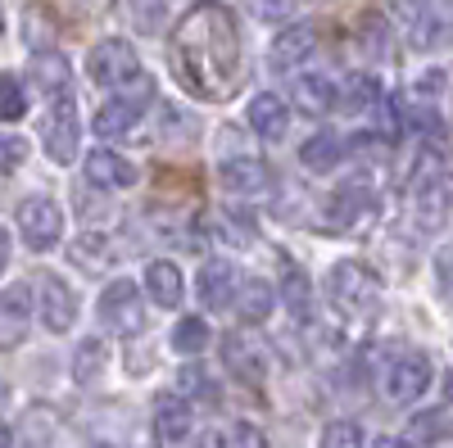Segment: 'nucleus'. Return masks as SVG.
Instances as JSON below:
<instances>
[{"label":"nucleus","instance_id":"obj_1","mask_svg":"<svg viewBox=\"0 0 453 448\" xmlns=\"http://www.w3.org/2000/svg\"><path fill=\"white\" fill-rule=\"evenodd\" d=\"M168 59L177 82L200 95V100H232L241 87V23L232 14V5L222 0H200L191 5L173 36H168Z\"/></svg>","mask_w":453,"mask_h":448},{"label":"nucleus","instance_id":"obj_2","mask_svg":"<svg viewBox=\"0 0 453 448\" xmlns=\"http://www.w3.org/2000/svg\"><path fill=\"white\" fill-rule=\"evenodd\" d=\"M326 294H331V304L335 313H345V317H372L376 308H381V277H376L367 263H335L331 277H326Z\"/></svg>","mask_w":453,"mask_h":448},{"label":"nucleus","instance_id":"obj_3","mask_svg":"<svg viewBox=\"0 0 453 448\" xmlns=\"http://www.w3.org/2000/svg\"><path fill=\"white\" fill-rule=\"evenodd\" d=\"M381 390L390 403H418L431 390V358L418 349H399L386 367H381Z\"/></svg>","mask_w":453,"mask_h":448},{"label":"nucleus","instance_id":"obj_4","mask_svg":"<svg viewBox=\"0 0 453 448\" xmlns=\"http://www.w3.org/2000/svg\"><path fill=\"white\" fill-rule=\"evenodd\" d=\"M96 313H100V326L113 330V335H132V330H141V322H145L141 285L127 281V277H123V281H109L104 294H100V304H96Z\"/></svg>","mask_w":453,"mask_h":448},{"label":"nucleus","instance_id":"obj_5","mask_svg":"<svg viewBox=\"0 0 453 448\" xmlns=\"http://www.w3.org/2000/svg\"><path fill=\"white\" fill-rule=\"evenodd\" d=\"M46 155L55 163H73L78 159V145H82V123H78V104H73L68 95H55L50 114H46Z\"/></svg>","mask_w":453,"mask_h":448},{"label":"nucleus","instance_id":"obj_6","mask_svg":"<svg viewBox=\"0 0 453 448\" xmlns=\"http://www.w3.org/2000/svg\"><path fill=\"white\" fill-rule=\"evenodd\" d=\"M87 72H91L96 87H123L132 72H141L136 46L119 42V36H109V42H100V46L87 55Z\"/></svg>","mask_w":453,"mask_h":448},{"label":"nucleus","instance_id":"obj_7","mask_svg":"<svg viewBox=\"0 0 453 448\" xmlns=\"http://www.w3.org/2000/svg\"><path fill=\"white\" fill-rule=\"evenodd\" d=\"M19 232H23V240H27L32 249L59 245V236H64V213H59V204L46 200V195L23 200V204H19Z\"/></svg>","mask_w":453,"mask_h":448},{"label":"nucleus","instance_id":"obj_8","mask_svg":"<svg viewBox=\"0 0 453 448\" xmlns=\"http://www.w3.org/2000/svg\"><path fill=\"white\" fill-rule=\"evenodd\" d=\"M222 362H226V371H232L236 381H245L254 390L268 381V358H263V349L250 340V335H241V330H232L222 340Z\"/></svg>","mask_w":453,"mask_h":448},{"label":"nucleus","instance_id":"obj_9","mask_svg":"<svg viewBox=\"0 0 453 448\" xmlns=\"http://www.w3.org/2000/svg\"><path fill=\"white\" fill-rule=\"evenodd\" d=\"M372 204H376L372 181H367V177H349V181H340L335 191H331V200H326V217L335 222V227H354L358 217L372 213Z\"/></svg>","mask_w":453,"mask_h":448},{"label":"nucleus","instance_id":"obj_10","mask_svg":"<svg viewBox=\"0 0 453 448\" xmlns=\"http://www.w3.org/2000/svg\"><path fill=\"white\" fill-rule=\"evenodd\" d=\"M42 322H46V330H73V322H78V308H82V299H78V290H73L68 281H59V277H42Z\"/></svg>","mask_w":453,"mask_h":448},{"label":"nucleus","instance_id":"obj_11","mask_svg":"<svg viewBox=\"0 0 453 448\" xmlns=\"http://www.w3.org/2000/svg\"><path fill=\"white\" fill-rule=\"evenodd\" d=\"M218 181H222L226 195H258V191H268L273 172H268V163H263V159L241 155V159H222Z\"/></svg>","mask_w":453,"mask_h":448},{"label":"nucleus","instance_id":"obj_12","mask_svg":"<svg viewBox=\"0 0 453 448\" xmlns=\"http://www.w3.org/2000/svg\"><path fill=\"white\" fill-rule=\"evenodd\" d=\"M313 50H318V27L313 23H290V27L277 32V42H273V68L290 72V68L304 64Z\"/></svg>","mask_w":453,"mask_h":448},{"label":"nucleus","instance_id":"obj_13","mask_svg":"<svg viewBox=\"0 0 453 448\" xmlns=\"http://www.w3.org/2000/svg\"><path fill=\"white\" fill-rule=\"evenodd\" d=\"M27 317H32V290L27 285H10L0 290V349H14L27 335Z\"/></svg>","mask_w":453,"mask_h":448},{"label":"nucleus","instance_id":"obj_14","mask_svg":"<svg viewBox=\"0 0 453 448\" xmlns=\"http://www.w3.org/2000/svg\"><path fill=\"white\" fill-rule=\"evenodd\" d=\"M191 426H196V413L181 394H164L155 403V444L173 448V444H181L186 435H191Z\"/></svg>","mask_w":453,"mask_h":448},{"label":"nucleus","instance_id":"obj_15","mask_svg":"<svg viewBox=\"0 0 453 448\" xmlns=\"http://www.w3.org/2000/svg\"><path fill=\"white\" fill-rule=\"evenodd\" d=\"M196 290H200V304L204 308H232V294H236V268L226 263V258H209V263L200 268V281H196Z\"/></svg>","mask_w":453,"mask_h":448},{"label":"nucleus","instance_id":"obj_16","mask_svg":"<svg viewBox=\"0 0 453 448\" xmlns=\"http://www.w3.org/2000/svg\"><path fill=\"white\" fill-rule=\"evenodd\" d=\"M87 181L100 186V191H123V186L136 181V168H132V159L113 155V149H91L87 155Z\"/></svg>","mask_w":453,"mask_h":448},{"label":"nucleus","instance_id":"obj_17","mask_svg":"<svg viewBox=\"0 0 453 448\" xmlns=\"http://www.w3.org/2000/svg\"><path fill=\"white\" fill-rule=\"evenodd\" d=\"M250 127L263 136V140H281L286 127H290V104L273 91H263L250 100Z\"/></svg>","mask_w":453,"mask_h":448},{"label":"nucleus","instance_id":"obj_18","mask_svg":"<svg viewBox=\"0 0 453 448\" xmlns=\"http://www.w3.org/2000/svg\"><path fill=\"white\" fill-rule=\"evenodd\" d=\"M295 109L309 118H322L335 109V82L326 78V72H309V78H295V91H290Z\"/></svg>","mask_w":453,"mask_h":448},{"label":"nucleus","instance_id":"obj_19","mask_svg":"<svg viewBox=\"0 0 453 448\" xmlns=\"http://www.w3.org/2000/svg\"><path fill=\"white\" fill-rule=\"evenodd\" d=\"M232 304H236V313H241V322H245V326H258V322H268V313L277 308V290H273L268 281L250 277V281H241V285H236Z\"/></svg>","mask_w":453,"mask_h":448},{"label":"nucleus","instance_id":"obj_20","mask_svg":"<svg viewBox=\"0 0 453 448\" xmlns=\"http://www.w3.org/2000/svg\"><path fill=\"white\" fill-rule=\"evenodd\" d=\"M68 78H73L68 55H59V50H36L32 55V82L42 87L50 100L55 95H68Z\"/></svg>","mask_w":453,"mask_h":448},{"label":"nucleus","instance_id":"obj_21","mask_svg":"<svg viewBox=\"0 0 453 448\" xmlns=\"http://www.w3.org/2000/svg\"><path fill=\"white\" fill-rule=\"evenodd\" d=\"M277 299L299 317V322H309V313H313V285H309V277H304V268H295L290 258L281 263V285H277Z\"/></svg>","mask_w":453,"mask_h":448},{"label":"nucleus","instance_id":"obj_22","mask_svg":"<svg viewBox=\"0 0 453 448\" xmlns=\"http://www.w3.org/2000/svg\"><path fill=\"white\" fill-rule=\"evenodd\" d=\"M340 159H345V140H340L335 132H313L304 145H299V163H304L309 172H331V168H340Z\"/></svg>","mask_w":453,"mask_h":448},{"label":"nucleus","instance_id":"obj_23","mask_svg":"<svg viewBox=\"0 0 453 448\" xmlns=\"http://www.w3.org/2000/svg\"><path fill=\"white\" fill-rule=\"evenodd\" d=\"M145 290H150V299H155V304L177 308V304H181V294H186L181 268H177V263H168V258H159V263H150V272H145Z\"/></svg>","mask_w":453,"mask_h":448},{"label":"nucleus","instance_id":"obj_24","mask_svg":"<svg viewBox=\"0 0 453 448\" xmlns=\"http://www.w3.org/2000/svg\"><path fill=\"white\" fill-rule=\"evenodd\" d=\"M145 114L141 104H132L127 95H113L109 104H100L96 109V118H91V127H96V136H123V132H132L136 127V118Z\"/></svg>","mask_w":453,"mask_h":448},{"label":"nucleus","instance_id":"obj_25","mask_svg":"<svg viewBox=\"0 0 453 448\" xmlns=\"http://www.w3.org/2000/svg\"><path fill=\"white\" fill-rule=\"evenodd\" d=\"M381 95H386V91H381V82H376L372 72H354L335 100H340V109H345V114H372V109L381 104Z\"/></svg>","mask_w":453,"mask_h":448},{"label":"nucleus","instance_id":"obj_26","mask_svg":"<svg viewBox=\"0 0 453 448\" xmlns=\"http://www.w3.org/2000/svg\"><path fill=\"white\" fill-rule=\"evenodd\" d=\"M104 362H109V349H104V340H82V345H78V353H73V381H78V385H91V381H100Z\"/></svg>","mask_w":453,"mask_h":448},{"label":"nucleus","instance_id":"obj_27","mask_svg":"<svg viewBox=\"0 0 453 448\" xmlns=\"http://www.w3.org/2000/svg\"><path fill=\"white\" fill-rule=\"evenodd\" d=\"M358 50H363L367 59L390 55V23H386L381 14H363V19H358Z\"/></svg>","mask_w":453,"mask_h":448},{"label":"nucleus","instance_id":"obj_28","mask_svg":"<svg viewBox=\"0 0 453 448\" xmlns=\"http://www.w3.org/2000/svg\"><path fill=\"white\" fill-rule=\"evenodd\" d=\"M213 340V330H209V322L204 317H181L177 326H173V349L177 353H204V345Z\"/></svg>","mask_w":453,"mask_h":448},{"label":"nucleus","instance_id":"obj_29","mask_svg":"<svg viewBox=\"0 0 453 448\" xmlns=\"http://www.w3.org/2000/svg\"><path fill=\"white\" fill-rule=\"evenodd\" d=\"M218 232L232 240V245H250L258 227H254V213H250V209L226 204V209H218Z\"/></svg>","mask_w":453,"mask_h":448},{"label":"nucleus","instance_id":"obj_30","mask_svg":"<svg viewBox=\"0 0 453 448\" xmlns=\"http://www.w3.org/2000/svg\"><path fill=\"white\" fill-rule=\"evenodd\" d=\"M408 435L418 444H444L449 439V407H426V413H418Z\"/></svg>","mask_w":453,"mask_h":448},{"label":"nucleus","instance_id":"obj_31","mask_svg":"<svg viewBox=\"0 0 453 448\" xmlns=\"http://www.w3.org/2000/svg\"><path fill=\"white\" fill-rule=\"evenodd\" d=\"M27 114V87L14 72H0V123H14Z\"/></svg>","mask_w":453,"mask_h":448},{"label":"nucleus","instance_id":"obj_32","mask_svg":"<svg viewBox=\"0 0 453 448\" xmlns=\"http://www.w3.org/2000/svg\"><path fill=\"white\" fill-rule=\"evenodd\" d=\"M177 390L191 394V399H200V403H209V407H218V385L209 381L204 367H181V371H177Z\"/></svg>","mask_w":453,"mask_h":448},{"label":"nucleus","instance_id":"obj_33","mask_svg":"<svg viewBox=\"0 0 453 448\" xmlns=\"http://www.w3.org/2000/svg\"><path fill=\"white\" fill-rule=\"evenodd\" d=\"M218 448H268V435H263L254 421H236V426H226Z\"/></svg>","mask_w":453,"mask_h":448},{"label":"nucleus","instance_id":"obj_34","mask_svg":"<svg viewBox=\"0 0 453 448\" xmlns=\"http://www.w3.org/2000/svg\"><path fill=\"white\" fill-rule=\"evenodd\" d=\"M322 448H363V426L358 421H331L322 430Z\"/></svg>","mask_w":453,"mask_h":448},{"label":"nucleus","instance_id":"obj_35","mask_svg":"<svg viewBox=\"0 0 453 448\" xmlns=\"http://www.w3.org/2000/svg\"><path fill=\"white\" fill-rule=\"evenodd\" d=\"M104 254H109V245H104V236H82L78 245H73V263H82V268H100L104 263Z\"/></svg>","mask_w":453,"mask_h":448},{"label":"nucleus","instance_id":"obj_36","mask_svg":"<svg viewBox=\"0 0 453 448\" xmlns=\"http://www.w3.org/2000/svg\"><path fill=\"white\" fill-rule=\"evenodd\" d=\"M345 149H349L354 159H363V163H376V159H381L386 149H390V140H386V136H367V132H363V136H349V145H345Z\"/></svg>","mask_w":453,"mask_h":448},{"label":"nucleus","instance_id":"obj_37","mask_svg":"<svg viewBox=\"0 0 453 448\" xmlns=\"http://www.w3.org/2000/svg\"><path fill=\"white\" fill-rule=\"evenodd\" d=\"M23 155H27L23 136H10V132H0V177H5V172H14V168L23 163Z\"/></svg>","mask_w":453,"mask_h":448},{"label":"nucleus","instance_id":"obj_38","mask_svg":"<svg viewBox=\"0 0 453 448\" xmlns=\"http://www.w3.org/2000/svg\"><path fill=\"white\" fill-rule=\"evenodd\" d=\"M250 5H254V14H258L263 23H277V19L290 14V0H250Z\"/></svg>","mask_w":453,"mask_h":448},{"label":"nucleus","instance_id":"obj_39","mask_svg":"<svg viewBox=\"0 0 453 448\" xmlns=\"http://www.w3.org/2000/svg\"><path fill=\"white\" fill-rule=\"evenodd\" d=\"M395 5H399L408 19H426V14H431V0H395Z\"/></svg>","mask_w":453,"mask_h":448},{"label":"nucleus","instance_id":"obj_40","mask_svg":"<svg viewBox=\"0 0 453 448\" xmlns=\"http://www.w3.org/2000/svg\"><path fill=\"white\" fill-rule=\"evenodd\" d=\"M422 91H426V95H440V91H444V72H440V68L426 72V82H418V95H422Z\"/></svg>","mask_w":453,"mask_h":448},{"label":"nucleus","instance_id":"obj_41","mask_svg":"<svg viewBox=\"0 0 453 448\" xmlns=\"http://www.w3.org/2000/svg\"><path fill=\"white\" fill-rule=\"evenodd\" d=\"M435 277H440V294H449V254L435 258Z\"/></svg>","mask_w":453,"mask_h":448},{"label":"nucleus","instance_id":"obj_42","mask_svg":"<svg viewBox=\"0 0 453 448\" xmlns=\"http://www.w3.org/2000/svg\"><path fill=\"white\" fill-rule=\"evenodd\" d=\"M5 268H10V232L0 227V272H5Z\"/></svg>","mask_w":453,"mask_h":448},{"label":"nucleus","instance_id":"obj_43","mask_svg":"<svg viewBox=\"0 0 453 448\" xmlns=\"http://www.w3.org/2000/svg\"><path fill=\"white\" fill-rule=\"evenodd\" d=\"M372 448H412V444H408V439H390V435H386V439H376Z\"/></svg>","mask_w":453,"mask_h":448},{"label":"nucleus","instance_id":"obj_44","mask_svg":"<svg viewBox=\"0 0 453 448\" xmlns=\"http://www.w3.org/2000/svg\"><path fill=\"white\" fill-rule=\"evenodd\" d=\"M0 448H14V430L5 421H0Z\"/></svg>","mask_w":453,"mask_h":448},{"label":"nucleus","instance_id":"obj_45","mask_svg":"<svg viewBox=\"0 0 453 448\" xmlns=\"http://www.w3.org/2000/svg\"><path fill=\"white\" fill-rule=\"evenodd\" d=\"M91 448H113V444H91Z\"/></svg>","mask_w":453,"mask_h":448}]
</instances>
